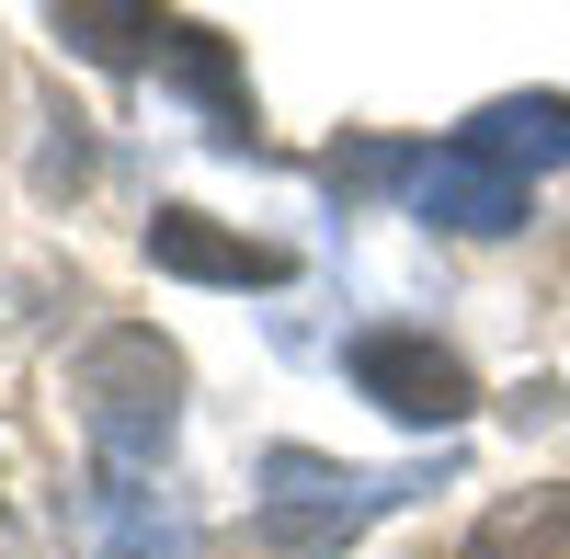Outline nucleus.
Here are the masks:
<instances>
[{"label":"nucleus","instance_id":"1","mask_svg":"<svg viewBox=\"0 0 570 559\" xmlns=\"http://www.w3.org/2000/svg\"><path fill=\"white\" fill-rule=\"evenodd\" d=\"M183 423V354L160 332H104L80 354V434H91V469H160V445Z\"/></svg>","mask_w":570,"mask_h":559},{"label":"nucleus","instance_id":"2","mask_svg":"<svg viewBox=\"0 0 570 559\" xmlns=\"http://www.w3.org/2000/svg\"><path fill=\"white\" fill-rule=\"evenodd\" d=\"M263 480H274L263 491V537L274 548H343V537H365L376 514H400L422 491V469H331V457H297V445Z\"/></svg>","mask_w":570,"mask_h":559},{"label":"nucleus","instance_id":"3","mask_svg":"<svg viewBox=\"0 0 570 559\" xmlns=\"http://www.w3.org/2000/svg\"><path fill=\"white\" fill-rule=\"evenodd\" d=\"M354 389L376 411H400V423H468V400H480V377L434 332H365L354 343Z\"/></svg>","mask_w":570,"mask_h":559},{"label":"nucleus","instance_id":"4","mask_svg":"<svg viewBox=\"0 0 570 559\" xmlns=\"http://www.w3.org/2000/svg\"><path fill=\"white\" fill-rule=\"evenodd\" d=\"M80 559H195V514L137 469H91L80 480Z\"/></svg>","mask_w":570,"mask_h":559},{"label":"nucleus","instance_id":"5","mask_svg":"<svg viewBox=\"0 0 570 559\" xmlns=\"http://www.w3.org/2000/svg\"><path fill=\"white\" fill-rule=\"evenodd\" d=\"M411 206L434 228H456V241H491V228H525V171H502L480 149H434L422 183H411Z\"/></svg>","mask_w":570,"mask_h":559},{"label":"nucleus","instance_id":"6","mask_svg":"<svg viewBox=\"0 0 570 559\" xmlns=\"http://www.w3.org/2000/svg\"><path fill=\"white\" fill-rule=\"evenodd\" d=\"M149 252H160V274H195V286H285V274H297L274 241H228V228L195 217V206H160Z\"/></svg>","mask_w":570,"mask_h":559},{"label":"nucleus","instance_id":"7","mask_svg":"<svg viewBox=\"0 0 570 559\" xmlns=\"http://www.w3.org/2000/svg\"><path fill=\"white\" fill-rule=\"evenodd\" d=\"M456 149H480L502 171H537V160H570V104L559 91H525V104H491V115H468Z\"/></svg>","mask_w":570,"mask_h":559},{"label":"nucleus","instance_id":"8","mask_svg":"<svg viewBox=\"0 0 570 559\" xmlns=\"http://www.w3.org/2000/svg\"><path fill=\"white\" fill-rule=\"evenodd\" d=\"M456 559H570V480H559V491H525V502H502V514H480Z\"/></svg>","mask_w":570,"mask_h":559}]
</instances>
